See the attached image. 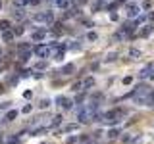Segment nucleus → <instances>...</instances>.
I'll return each instance as SVG.
<instances>
[{
    "label": "nucleus",
    "mask_w": 154,
    "mask_h": 144,
    "mask_svg": "<svg viewBox=\"0 0 154 144\" xmlns=\"http://www.w3.org/2000/svg\"><path fill=\"white\" fill-rule=\"evenodd\" d=\"M35 21L37 23H50L52 21V13L50 12H43V13H35Z\"/></svg>",
    "instance_id": "nucleus-1"
},
{
    "label": "nucleus",
    "mask_w": 154,
    "mask_h": 144,
    "mask_svg": "<svg viewBox=\"0 0 154 144\" xmlns=\"http://www.w3.org/2000/svg\"><path fill=\"white\" fill-rule=\"evenodd\" d=\"M35 54L41 58H46L48 54H50V48L48 46H45V44H38V46H35Z\"/></svg>",
    "instance_id": "nucleus-2"
},
{
    "label": "nucleus",
    "mask_w": 154,
    "mask_h": 144,
    "mask_svg": "<svg viewBox=\"0 0 154 144\" xmlns=\"http://www.w3.org/2000/svg\"><path fill=\"white\" fill-rule=\"evenodd\" d=\"M139 13H141L139 4H127V15H129V17H137Z\"/></svg>",
    "instance_id": "nucleus-3"
},
{
    "label": "nucleus",
    "mask_w": 154,
    "mask_h": 144,
    "mask_svg": "<svg viewBox=\"0 0 154 144\" xmlns=\"http://www.w3.org/2000/svg\"><path fill=\"white\" fill-rule=\"evenodd\" d=\"M31 38L35 40V42H38V40H45L46 38V29H41V31H35L31 35Z\"/></svg>",
    "instance_id": "nucleus-4"
},
{
    "label": "nucleus",
    "mask_w": 154,
    "mask_h": 144,
    "mask_svg": "<svg viewBox=\"0 0 154 144\" xmlns=\"http://www.w3.org/2000/svg\"><path fill=\"white\" fill-rule=\"evenodd\" d=\"M87 117H89V112H87L85 108H79V110H77V119H79L81 123H85V121H89Z\"/></svg>",
    "instance_id": "nucleus-5"
},
{
    "label": "nucleus",
    "mask_w": 154,
    "mask_h": 144,
    "mask_svg": "<svg viewBox=\"0 0 154 144\" xmlns=\"http://www.w3.org/2000/svg\"><path fill=\"white\" fill-rule=\"evenodd\" d=\"M58 104H60V106L64 108V110H70L71 108V100H68V98H66V96H58Z\"/></svg>",
    "instance_id": "nucleus-6"
},
{
    "label": "nucleus",
    "mask_w": 154,
    "mask_h": 144,
    "mask_svg": "<svg viewBox=\"0 0 154 144\" xmlns=\"http://www.w3.org/2000/svg\"><path fill=\"white\" fill-rule=\"evenodd\" d=\"M16 117H18V110H10V112L6 113V121H14Z\"/></svg>",
    "instance_id": "nucleus-7"
},
{
    "label": "nucleus",
    "mask_w": 154,
    "mask_h": 144,
    "mask_svg": "<svg viewBox=\"0 0 154 144\" xmlns=\"http://www.w3.org/2000/svg\"><path fill=\"white\" fill-rule=\"evenodd\" d=\"M150 71H152V65H147V67L143 69V71L139 73V75H141L143 79H145V77H148V75H150Z\"/></svg>",
    "instance_id": "nucleus-8"
},
{
    "label": "nucleus",
    "mask_w": 154,
    "mask_h": 144,
    "mask_svg": "<svg viewBox=\"0 0 154 144\" xmlns=\"http://www.w3.org/2000/svg\"><path fill=\"white\" fill-rule=\"evenodd\" d=\"M14 4H16L18 8H23V6H27V4H29V0H14Z\"/></svg>",
    "instance_id": "nucleus-9"
},
{
    "label": "nucleus",
    "mask_w": 154,
    "mask_h": 144,
    "mask_svg": "<svg viewBox=\"0 0 154 144\" xmlns=\"http://www.w3.org/2000/svg\"><path fill=\"white\" fill-rule=\"evenodd\" d=\"M62 71H64L66 75H70L71 71H73V63H68V65H64V69H62Z\"/></svg>",
    "instance_id": "nucleus-10"
},
{
    "label": "nucleus",
    "mask_w": 154,
    "mask_h": 144,
    "mask_svg": "<svg viewBox=\"0 0 154 144\" xmlns=\"http://www.w3.org/2000/svg\"><path fill=\"white\" fill-rule=\"evenodd\" d=\"M2 38H4V40H6V42H10V40H12V38H14V33L6 31V33H4V35H2Z\"/></svg>",
    "instance_id": "nucleus-11"
},
{
    "label": "nucleus",
    "mask_w": 154,
    "mask_h": 144,
    "mask_svg": "<svg viewBox=\"0 0 154 144\" xmlns=\"http://www.w3.org/2000/svg\"><path fill=\"white\" fill-rule=\"evenodd\" d=\"M14 15H16L18 19H21L23 17V10H21V8H16V10H14Z\"/></svg>",
    "instance_id": "nucleus-12"
},
{
    "label": "nucleus",
    "mask_w": 154,
    "mask_h": 144,
    "mask_svg": "<svg viewBox=\"0 0 154 144\" xmlns=\"http://www.w3.org/2000/svg\"><path fill=\"white\" fill-rule=\"evenodd\" d=\"M56 6L58 8H68V0H56Z\"/></svg>",
    "instance_id": "nucleus-13"
},
{
    "label": "nucleus",
    "mask_w": 154,
    "mask_h": 144,
    "mask_svg": "<svg viewBox=\"0 0 154 144\" xmlns=\"http://www.w3.org/2000/svg\"><path fill=\"white\" fill-rule=\"evenodd\" d=\"M133 58H141V50H137V48H131V52H129Z\"/></svg>",
    "instance_id": "nucleus-14"
},
{
    "label": "nucleus",
    "mask_w": 154,
    "mask_h": 144,
    "mask_svg": "<svg viewBox=\"0 0 154 144\" xmlns=\"http://www.w3.org/2000/svg\"><path fill=\"white\" fill-rule=\"evenodd\" d=\"M118 135H120V131H118V129H112V131L108 133V138H116Z\"/></svg>",
    "instance_id": "nucleus-15"
},
{
    "label": "nucleus",
    "mask_w": 154,
    "mask_h": 144,
    "mask_svg": "<svg viewBox=\"0 0 154 144\" xmlns=\"http://www.w3.org/2000/svg\"><path fill=\"white\" fill-rule=\"evenodd\" d=\"M81 85H83L85 88H89V87H93V85H95V81H93V79H87V81H85V83H81Z\"/></svg>",
    "instance_id": "nucleus-16"
},
{
    "label": "nucleus",
    "mask_w": 154,
    "mask_h": 144,
    "mask_svg": "<svg viewBox=\"0 0 154 144\" xmlns=\"http://www.w3.org/2000/svg\"><path fill=\"white\" fill-rule=\"evenodd\" d=\"M48 106H50V100H48V98L41 100V108H43V110H45V108H48Z\"/></svg>",
    "instance_id": "nucleus-17"
},
{
    "label": "nucleus",
    "mask_w": 154,
    "mask_h": 144,
    "mask_svg": "<svg viewBox=\"0 0 154 144\" xmlns=\"http://www.w3.org/2000/svg\"><path fill=\"white\" fill-rule=\"evenodd\" d=\"M8 25H10V21H6V19H4V21H0V29H2V31H6Z\"/></svg>",
    "instance_id": "nucleus-18"
},
{
    "label": "nucleus",
    "mask_w": 154,
    "mask_h": 144,
    "mask_svg": "<svg viewBox=\"0 0 154 144\" xmlns=\"http://www.w3.org/2000/svg\"><path fill=\"white\" fill-rule=\"evenodd\" d=\"M87 38H89V40H96V33H89Z\"/></svg>",
    "instance_id": "nucleus-19"
},
{
    "label": "nucleus",
    "mask_w": 154,
    "mask_h": 144,
    "mask_svg": "<svg viewBox=\"0 0 154 144\" xmlns=\"http://www.w3.org/2000/svg\"><path fill=\"white\" fill-rule=\"evenodd\" d=\"M75 129H77V125H68V127H66V131H68V133H70V131H75Z\"/></svg>",
    "instance_id": "nucleus-20"
},
{
    "label": "nucleus",
    "mask_w": 154,
    "mask_h": 144,
    "mask_svg": "<svg viewBox=\"0 0 154 144\" xmlns=\"http://www.w3.org/2000/svg\"><path fill=\"white\" fill-rule=\"evenodd\" d=\"M81 87H83L81 83H75V85H73V90H81Z\"/></svg>",
    "instance_id": "nucleus-21"
},
{
    "label": "nucleus",
    "mask_w": 154,
    "mask_h": 144,
    "mask_svg": "<svg viewBox=\"0 0 154 144\" xmlns=\"http://www.w3.org/2000/svg\"><path fill=\"white\" fill-rule=\"evenodd\" d=\"M75 140H77L75 137H70V138H68V140H66V142H68V144H73V142H75Z\"/></svg>",
    "instance_id": "nucleus-22"
},
{
    "label": "nucleus",
    "mask_w": 154,
    "mask_h": 144,
    "mask_svg": "<svg viewBox=\"0 0 154 144\" xmlns=\"http://www.w3.org/2000/svg\"><path fill=\"white\" fill-rule=\"evenodd\" d=\"M133 81V79H131V77H125V79H123V85H129V83Z\"/></svg>",
    "instance_id": "nucleus-23"
},
{
    "label": "nucleus",
    "mask_w": 154,
    "mask_h": 144,
    "mask_svg": "<svg viewBox=\"0 0 154 144\" xmlns=\"http://www.w3.org/2000/svg\"><path fill=\"white\" fill-rule=\"evenodd\" d=\"M29 112H31V106H29V104H27V106L23 108V113H29Z\"/></svg>",
    "instance_id": "nucleus-24"
},
{
    "label": "nucleus",
    "mask_w": 154,
    "mask_h": 144,
    "mask_svg": "<svg viewBox=\"0 0 154 144\" xmlns=\"http://www.w3.org/2000/svg\"><path fill=\"white\" fill-rule=\"evenodd\" d=\"M38 2H41V0H29V4H33V6H37Z\"/></svg>",
    "instance_id": "nucleus-25"
},
{
    "label": "nucleus",
    "mask_w": 154,
    "mask_h": 144,
    "mask_svg": "<svg viewBox=\"0 0 154 144\" xmlns=\"http://www.w3.org/2000/svg\"><path fill=\"white\" fill-rule=\"evenodd\" d=\"M8 144H19V140H18V138H14V140H10Z\"/></svg>",
    "instance_id": "nucleus-26"
},
{
    "label": "nucleus",
    "mask_w": 154,
    "mask_h": 144,
    "mask_svg": "<svg viewBox=\"0 0 154 144\" xmlns=\"http://www.w3.org/2000/svg\"><path fill=\"white\" fill-rule=\"evenodd\" d=\"M0 10H2V0H0Z\"/></svg>",
    "instance_id": "nucleus-27"
},
{
    "label": "nucleus",
    "mask_w": 154,
    "mask_h": 144,
    "mask_svg": "<svg viewBox=\"0 0 154 144\" xmlns=\"http://www.w3.org/2000/svg\"><path fill=\"white\" fill-rule=\"evenodd\" d=\"M120 2H125V0H120Z\"/></svg>",
    "instance_id": "nucleus-28"
},
{
    "label": "nucleus",
    "mask_w": 154,
    "mask_h": 144,
    "mask_svg": "<svg viewBox=\"0 0 154 144\" xmlns=\"http://www.w3.org/2000/svg\"><path fill=\"white\" fill-rule=\"evenodd\" d=\"M0 58H2V52H0Z\"/></svg>",
    "instance_id": "nucleus-29"
}]
</instances>
